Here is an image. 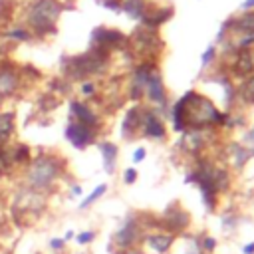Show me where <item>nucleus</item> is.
<instances>
[{
  "instance_id": "c85d7f7f",
  "label": "nucleus",
  "mask_w": 254,
  "mask_h": 254,
  "mask_svg": "<svg viewBox=\"0 0 254 254\" xmlns=\"http://www.w3.org/2000/svg\"><path fill=\"white\" fill-rule=\"evenodd\" d=\"M79 93L81 97L85 99H91L97 95V83L93 79H85V81H79Z\"/></svg>"
},
{
  "instance_id": "f3484780",
  "label": "nucleus",
  "mask_w": 254,
  "mask_h": 254,
  "mask_svg": "<svg viewBox=\"0 0 254 254\" xmlns=\"http://www.w3.org/2000/svg\"><path fill=\"white\" fill-rule=\"evenodd\" d=\"M99 147V153H101V161H103V169L107 175H113L115 173V167H117V145L113 141H99L97 143Z\"/></svg>"
},
{
  "instance_id": "ea45409f",
  "label": "nucleus",
  "mask_w": 254,
  "mask_h": 254,
  "mask_svg": "<svg viewBox=\"0 0 254 254\" xmlns=\"http://www.w3.org/2000/svg\"><path fill=\"white\" fill-rule=\"evenodd\" d=\"M242 252H244V254H254V242H248V244L242 248Z\"/></svg>"
},
{
  "instance_id": "c9c22d12",
  "label": "nucleus",
  "mask_w": 254,
  "mask_h": 254,
  "mask_svg": "<svg viewBox=\"0 0 254 254\" xmlns=\"http://www.w3.org/2000/svg\"><path fill=\"white\" fill-rule=\"evenodd\" d=\"M145 157H147V149L145 147H139L133 153V163H141V161H145Z\"/></svg>"
},
{
  "instance_id": "473e14b6",
  "label": "nucleus",
  "mask_w": 254,
  "mask_h": 254,
  "mask_svg": "<svg viewBox=\"0 0 254 254\" xmlns=\"http://www.w3.org/2000/svg\"><path fill=\"white\" fill-rule=\"evenodd\" d=\"M214 248H216V240L212 236H204L200 240V250L202 252H214Z\"/></svg>"
},
{
  "instance_id": "7ed1b4c3",
  "label": "nucleus",
  "mask_w": 254,
  "mask_h": 254,
  "mask_svg": "<svg viewBox=\"0 0 254 254\" xmlns=\"http://www.w3.org/2000/svg\"><path fill=\"white\" fill-rule=\"evenodd\" d=\"M48 196L40 190H34L22 183L14 187L8 198V216L14 226H28L30 222H36L48 208Z\"/></svg>"
},
{
  "instance_id": "5701e85b",
  "label": "nucleus",
  "mask_w": 254,
  "mask_h": 254,
  "mask_svg": "<svg viewBox=\"0 0 254 254\" xmlns=\"http://www.w3.org/2000/svg\"><path fill=\"white\" fill-rule=\"evenodd\" d=\"M16 10H18L16 0H0V28L16 20Z\"/></svg>"
},
{
  "instance_id": "dca6fc26",
  "label": "nucleus",
  "mask_w": 254,
  "mask_h": 254,
  "mask_svg": "<svg viewBox=\"0 0 254 254\" xmlns=\"http://www.w3.org/2000/svg\"><path fill=\"white\" fill-rule=\"evenodd\" d=\"M18 135L16 109H0V145H10Z\"/></svg>"
},
{
  "instance_id": "1a4fd4ad",
  "label": "nucleus",
  "mask_w": 254,
  "mask_h": 254,
  "mask_svg": "<svg viewBox=\"0 0 254 254\" xmlns=\"http://www.w3.org/2000/svg\"><path fill=\"white\" fill-rule=\"evenodd\" d=\"M141 135L155 139V141H163L167 139V127L163 117L159 115V111L155 107H145L143 111V123H141Z\"/></svg>"
},
{
  "instance_id": "a878e982",
  "label": "nucleus",
  "mask_w": 254,
  "mask_h": 254,
  "mask_svg": "<svg viewBox=\"0 0 254 254\" xmlns=\"http://www.w3.org/2000/svg\"><path fill=\"white\" fill-rule=\"evenodd\" d=\"M58 105H60V97L54 95V93H50V91L42 93V97H40V101H38V109H40L42 113L52 111V109H56Z\"/></svg>"
},
{
  "instance_id": "20e7f679",
  "label": "nucleus",
  "mask_w": 254,
  "mask_h": 254,
  "mask_svg": "<svg viewBox=\"0 0 254 254\" xmlns=\"http://www.w3.org/2000/svg\"><path fill=\"white\" fill-rule=\"evenodd\" d=\"M109 58H111L109 52L95 50V48H89L83 54L64 56L60 62V75L69 83L91 79L93 75H101L107 71Z\"/></svg>"
},
{
  "instance_id": "e433bc0d",
  "label": "nucleus",
  "mask_w": 254,
  "mask_h": 254,
  "mask_svg": "<svg viewBox=\"0 0 254 254\" xmlns=\"http://www.w3.org/2000/svg\"><path fill=\"white\" fill-rule=\"evenodd\" d=\"M81 192H83V187H81L79 183H71V185H69V194H71V196H79Z\"/></svg>"
},
{
  "instance_id": "f257e3e1",
  "label": "nucleus",
  "mask_w": 254,
  "mask_h": 254,
  "mask_svg": "<svg viewBox=\"0 0 254 254\" xmlns=\"http://www.w3.org/2000/svg\"><path fill=\"white\" fill-rule=\"evenodd\" d=\"M67 171V163L60 153H52L46 149H40L32 155L30 163L20 171V183L40 190L44 194H52L56 190V185L64 179Z\"/></svg>"
},
{
  "instance_id": "423d86ee",
  "label": "nucleus",
  "mask_w": 254,
  "mask_h": 254,
  "mask_svg": "<svg viewBox=\"0 0 254 254\" xmlns=\"http://www.w3.org/2000/svg\"><path fill=\"white\" fill-rule=\"evenodd\" d=\"M127 42H129V38L123 32H119L115 28H105V26L93 28V32L89 36V48L103 50V52H109V54H113L115 50L125 48Z\"/></svg>"
},
{
  "instance_id": "ddd939ff",
  "label": "nucleus",
  "mask_w": 254,
  "mask_h": 254,
  "mask_svg": "<svg viewBox=\"0 0 254 254\" xmlns=\"http://www.w3.org/2000/svg\"><path fill=\"white\" fill-rule=\"evenodd\" d=\"M139 238H141V226L135 216H127L125 222L119 226V230L113 236V240L119 248H131Z\"/></svg>"
},
{
  "instance_id": "9b49d317",
  "label": "nucleus",
  "mask_w": 254,
  "mask_h": 254,
  "mask_svg": "<svg viewBox=\"0 0 254 254\" xmlns=\"http://www.w3.org/2000/svg\"><path fill=\"white\" fill-rule=\"evenodd\" d=\"M143 97H147L153 105H157L155 109H163L167 105V89H165V83H163V75L159 71V67H155L147 79V85H145V93Z\"/></svg>"
},
{
  "instance_id": "7c9ffc66",
  "label": "nucleus",
  "mask_w": 254,
  "mask_h": 254,
  "mask_svg": "<svg viewBox=\"0 0 254 254\" xmlns=\"http://www.w3.org/2000/svg\"><path fill=\"white\" fill-rule=\"evenodd\" d=\"M214 58H216V46H214V44H210V46L204 50L202 58H200V67H202V69H206V65H210V64L214 62Z\"/></svg>"
},
{
  "instance_id": "4c0bfd02",
  "label": "nucleus",
  "mask_w": 254,
  "mask_h": 254,
  "mask_svg": "<svg viewBox=\"0 0 254 254\" xmlns=\"http://www.w3.org/2000/svg\"><path fill=\"white\" fill-rule=\"evenodd\" d=\"M236 224V218L234 216H226V218H222V226H228V228H232Z\"/></svg>"
},
{
  "instance_id": "4468645a",
  "label": "nucleus",
  "mask_w": 254,
  "mask_h": 254,
  "mask_svg": "<svg viewBox=\"0 0 254 254\" xmlns=\"http://www.w3.org/2000/svg\"><path fill=\"white\" fill-rule=\"evenodd\" d=\"M143 111H145V107L139 105V103H133V105L127 109L125 119H123V125H121V135H123L127 141H133V139L137 137V133H141Z\"/></svg>"
},
{
  "instance_id": "79ce46f5",
  "label": "nucleus",
  "mask_w": 254,
  "mask_h": 254,
  "mask_svg": "<svg viewBox=\"0 0 254 254\" xmlns=\"http://www.w3.org/2000/svg\"><path fill=\"white\" fill-rule=\"evenodd\" d=\"M73 236H75V232H73V230H67V232H65V234H64V236H62V238H64V240H65V242H69V240H71V238H73Z\"/></svg>"
},
{
  "instance_id": "cd10ccee",
  "label": "nucleus",
  "mask_w": 254,
  "mask_h": 254,
  "mask_svg": "<svg viewBox=\"0 0 254 254\" xmlns=\"http://www.w3.org/2000/svg\"><path fill=\"white\" fill-rule=\"evenodd\" d=\"M10 228H12V222H10V216H8V208L0 200V238L6 236L10 232Z\"/></svg>"
},
{
  "instance_id": "f8f14e48",
  "label": "nucleus",
  "mask_w": 254,
  "mask_h": 254,
  "mask_svg": "<svg viewBox=\"0 0 254 254\" xmlns=\"http://www.w3.org/2000/svg\"><path fill=\"white\" fill-rule=\"evenodd\" d=\"M157 65L153 62H141L133 73H131V83H129V99L131 101H137L143 97L145 93V85H147V79L151 75V71L155 69Z\"/></svg>"
},
{
  "instance_id": "6e6552de",
  "label": "nucleus",
  "mask_w": 254,
  "mask_h": 254,
  "mask_svg": "<svg viewBox=\"0 0 254 254\" xmlns=\"http://www.w3.org/2000/svg\"><path fill=\"white\" fill-rule=\"evenodd\" d=\"M69 119H75L95 131L101 129V117L99 113L87 103V101H81V99H69Z\"/></svg>"
},
{
  "instance_id": "2f4dec72",
  "label": "nucleus",
  "mask_w": 254,
  "mask_h": 254,
  "mask_svg": "<svg viewBox=\"0 0 254 254\" xmlns=\"http://www.w3.org/2000/svg\"><path fill=\"white\" fill-rule=\"evenodd\" d=\"M65 240L64 238H50V242H48V246H50V250L52 252H56V254H60V252H64L65 250Z\"/></svg>"
},
{
  "instance_id": "393cba45",
  "label": "nucleus",
  "mask_w": 254,
  "mask_h": 254,
  "mask_svg": "<svg viewBox=\"0 0 254 254\" xmlns=\"http://www.w3.org/2000/svg\"><path fill=\"white\" fill-rule=\"evenodd\" d=\"M105 192H107V185H105V183L97 185V187H95V189H93V190H91V192H89V194H87V196L77 204V208H79V210H87V208H89L93 202H97Z\"/></svg>"
},
{
  "instance_id": "a211bd4d",
  "label": "nucleus",
  "mask_w": 254,
  "mask_h": 254,
  "mask_svg": "<svg viewBox=\"0 0 254 254\" xmlns=\"http://www.w3.org/2000/svg\"><path fill=\"white\" fill-rule=\"evenodd\" d=\"M145 242H147L149 250H153L155 254H165L173 246L175 234H169V232H153V234H147L145 236Z\"/></svg>"
},
{
  "instance_id": "0eeeda50",
  "label": "nucleus",
  "mask_w": 254,
  "mask_h": 254,
  "mask_svg": "<svg viewBox=\"0 0 254 254\" xmlns=\"http://www.w3.org/2000/svg\"><path fill=\"white\" fill-rule=\"evenodd\" d=\"M97 133L99 131H95V129H91V127H87V125H83L75 119H67L65 129H64L65 141L77 151H83L89 145H95L97 143Z\"/></svg>"
},
{
  "instance_id": "412c9836",
  "label": "nucleus",
  "mask_w": 254,
  "mask_h": 254,
  "mask_svg": "<svg viewBox=\"0 0 254 254\" xmlns=\"http://www.w3.org/2000/svg\"><path fill=\"white\" fill-rule=\"evenodd\" d=\"M228 159L232 161V167L234 169H242L246 165V161L250 159V151L246 147H242L240 143H232L228 147Z\"/></svg>"
},
{
  "instance_id": "4be33fe9",
  "label": "nucleus",
  "mask_w": 254,
  "mask_h": 254,
  "mask_svg": "<svg viewBox=\"0 0 254 254\" xmlns=\"http://www.w3.org/2000/svg\"><path fill=\"white\" fill-rule=\"evenodd\" d=\"M147 10L145 0H121V12H125L133 20H141Z\"/></svg>"
},
{
  "instance_id": "58836bf2",
  "label": "nucleus",
  "mask_w": 254,
  "mask_h": 254,
  "mask_svg": "<svg viewBox=\"0 0 254 254\" xmlns=\"http://www.w3.org/2000/svg\"><path fill=\"white\" fill-rule=\"evenodd\" d=\"M240 8H242V10H254V0H244V2L240 4Z\"/></svg>"
},
{
  "instance_id": "bb28decb",
  "label": "nucleus",
  "mask_w": 254,
  "mask_h": 254,
  "mask_svg": "<svg viewBox=\"0 0 254 254\" xmlns=\"http://www.w3.org/2000/svg\"><path fill=\"white\" fill-rule=\"evenodd\" d=\"M20 69H22V75H24V81H26V85L28 83H36V81H40L42 79V71L38 69V67H34L32 64H20Z\"/></svg>"
},
{
  "instance_id": "b1692460",
  "label": "nucleus",
  "mask_w": 254,
  "mask_h": 254,
  "mask_svg": "<svg viewBox=\"0 0 254 254\" xmlns=\"http://www.w3.org/2000/svg\"><path fill=\"white\" fill-rule=\"evenodd\" d=\"M236 97H240L246 103H254V71L246 77V81L236 89Z\"/></svg>"
},
{
  "instance_id": "72a5a7b5",
  "label": "nucleus",
  "mask_w": 254,
  "mask_h": 254,
  "mask_svg": "<svg viewBox=\"0 0 254 254\" xmlns=\"http://www.w3.org/2000/svg\"><path fill=\"white\" fill-rule=\"evenodd\" d=\"M135 181H137V169H135V167L125 169V171H123V183H125V185H133Z\"/></svg>"
},
{
  "instance_id": "6ab92c4d",
  "label": "nucleus",
  "mask_w": 254,
  "mask_h": 254,
  "mask_svg": "<svg viewBox=\"0 0 254 254\" xmlns=\"http://www.w3.org/2000/svg\"><path fill=\"white\" fill-rule=\"evenodd\" d=\"M10 153H12V161H14V165H16L18 171H22V169L30 163V159H32V155H34L32 147H30L28 143H24V141H12V143H10ZM18 175H20V173H18Z\"/></svg>"
},
{
  "instance_id": "a19ab883",
  "label": "nucleus",
  "mask_w": 254,
  "mask_h": 254,
  "mask_svg": "<svg viewBox=\"0 0 254 254\" xmlns=\"http://www.w3.org/2000/svg\"><path fill=\"white\" fill-rule=\"evenodd\" d=\"M246 141H248L250 145H254V125H252V129L246 133Z\"/></svg>"
},
{
  "instance_id": "39448f33",
  "label": "nucleus",
  "mask_w": 254,
  "mask_h": 254,
  "mask_svg": "<svg viewBox=\"0 0 254 254\" xmlns=\"http://www.w3.org/2000/svg\"><path fill=\"white\" fill-rule=\"evenodd\" d=\"M26 87L20 64L14 62L10 56L0 58V103L8 99H16L22 89Z\"/></svg>"
},
{
  "instance_id": "2eb2a0df",
  "label": "nucleus",
  "mask_w": 254,
  "mask_h": 254,
  "mask_svg": "<svg viewBox=\"0 0 254 254\" xmlns=\"http://www.w3.org/2000/svg\"><path fill=\"white\" fill-rule=\"evenodd\" d=\"M189 222H190L189 212L183 210L179 204H171V206L165 210V214H163V224L167 226L169 234H179V232H183V230L189 226Z\"/></svg>"
},
{
  "instance_id": "c756f323",
  "label": "nucleus",
  "mask_w": 254,
  "mask_h": 254,
  "mask_svg": "<svg viewBox=\"0 0 254 254\" xmlns=\"http://www.w3.org/2000/svg\"><path fill=\"white\" fill-rule=\"evenodd\" d=\"M95 236H97L95 230H81V232H77L73 238H75V242H77L79 246H87V244H91V242L95 240Z\"/></svg>"
},
{
  "instance_id": "aec40b11",
  "label": "nucleus",
  "mask_w": 254,
  "mask_h": 254,
  "mask_svg": "<svg viewBox=\"0 0 254 254\" xmlns=\"http://www.w3.org/2000/svg\"><path fill=\"white\" fill-rule=\"evenodd\" d=\"M20 171L16 169L14 161H12V153H10V145H0V179H8V177H16Z\"/></svg>"
},
{
  "instance_id": "9d476101",
  "label": "nucleus",
  "mask_w": 254,
  "mask_h": 254,
  "mask_svg": "<svg viewBox=\"0 0 254 254\" xmlns=\"http://www.w3.org/2000/svg\"><path fill=\"white\" fill-rule=\"evenodd\" d=\"M0 40L12 44V46H22V44H32L36 42L34 34L30 32V28L26 24H22L20 20H12L10 24L0 28Z\"/></svg>"
},
{
  "instance_id": "f704fd0d",
  "label": "nucleus",
  "mask_w": 254,
  "mask_h": 254,
  "mask_svg": "<svg viewBox=\"0 0 254 254\" xmlns=\"http://www.w3.org/2000/svg\"><path fill=\"white\" fill-rule=\"evenodd\" d=\"M103 8H107V10H113V12H121V0H97Z\"/></svg>"
},
{
  "instance_id": "f03ea898",
  "label": "nucleus",
  "mask_w": 254,
  "mask_h": 254,
  "mask_svg": "<svg viewBox=\"0 0 254 254\" xmlns=\"http://www.w3.org/2000/svg\"><path fill=\"white\" fill-rule=\"evenodd\" d=\"M64 10L62 0H24L16 10V20L26 24L36 40H48L58 34V20Z\"/></svg>"
}]
</instances>
